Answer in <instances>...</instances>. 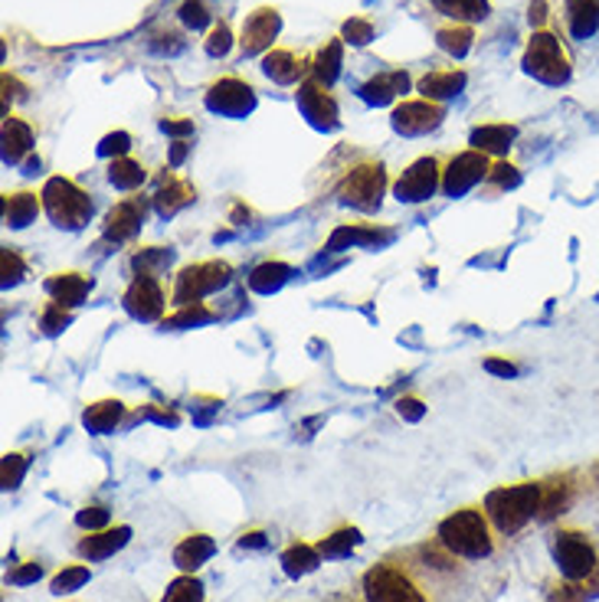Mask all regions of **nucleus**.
Segmentation results:
<instances>
[{"label": "nucleus", "mask_w": 599, "mask_h": 602, "mask_svg": "<svg viewBox=\"0 0 599 602\" xmlns=\"http://www.w3.org/2000/svg\"><path fill=\"white\" fill-rule=\"evenodd\" d=\"M495 524L488 521L481 504H466L439 521L436 540L456 557V560H485L495 553Z\"/></svg>", "instance_id": "1"}, {"label": "nucleus", "mask_w": 599, "mask_h": 602, "mask_svg": "<svg viewBox=\"0 0 599 602\" xmlns=\"http://www.w3.org/2000/svg\"><path fill=\"white\" fill-rule=\"evenodd\" d=\"M364 602H436L429 583L413 570V563L387 557L374 563L361 580Z\"/></svg>", "instance_id": "2"}, {"label": "nucleus", "mask_w": 599, "mask_h": 602, "mask_svg": "<svg viewBox=\"0 0 599 602\" xmlns=\"http://www.w3.org/2000/svg\"><path fill=\"white\" fill-rule=\"evenodd\" d=\"M481 508H485V514H488V521L495 524L498 534H518L544 508V484L540 481L501 484V488L488 491Z\"/></svg>", "instance_id": "3"}, {"label": "nucleus", "mask_w": 599, "mask_h": 602, "mask_svg": "<svg viewBox=\"0 0 599 602\" xmlns=\"http://www.w3.org/2000/svg\"><path fill=\"white\" fill-rule=\"evenodd\" d=\"M521 67L528 75H534L537 82L544 85H567L570 75H573V57L560 37L557 27H544V30H534L528 47H525V57H521Z\"/></svg>", "instance_id": "4"}, {"label": "nucleus", "mask_w": 599, "mask_h": 602, "mask_svg": "<svg viewBox=\"0 0 599 602\" xmlns=\"http://www.w3.org/2000/svg\"><path fill=\"white\" fill-rule=\"evenodd\" d=\"M387 187H390L387 167L377 157H361L344 171L337 184V201L361 213H377L384 206Z\"/></svg>", "instance_id": "5"}, {"label": "nucleus", "mask_w": 599, "mask_h": 602, "mask_svg": "<svg viewBox=\"0 0 599 602\" xmlns=\"http://www.w3.org/2000/svg\"><path fill=\"white\" fill-rule=\"evenodd\" d=\"M40 197H43V213L60 229H82L92 220V210H95L92 194H85L72 177H63V174L50 177L43 184Z\"/></svg>", "instance_id": "6"}, {"label": "nucleus", "mask_w": 599, "mask_h": 602, "mask_svg": "<svg viewBox=\"0 0 599 602\" xmlns=\"http://www.w3.org/2000/svg\"><path fill=\"white\" fill-rule=\"evenodd\" d=\"M233 278V266L223 259H203L194 266H184L177 272L174 285H171V305L174 308H187V305H200L206 295L226 288Z\"/></svg>", "instance_id": "7"}, {"label": "nucleus", "mask_w": 599, "mask_h": 602, "mask_svg": "<svg viewBox=\"0 0 599 602\" xmlns=\"http://www.w3.org/2000/svg\"><path fill=\"white\" fill-rule=\"evenodd\" d=\"M550 553L560 567V573L573 583L580 580H590L599 570V550L597 543L583 531H573V528H560L550 537Z\"/></svg>", "instance_id": "8"}, {"label": "nucleus", "mask_w": 599, "mask_h": 602, "mask_svg": "<svg viewBox=\"0 0 599 602\" xmlns=\"http://www.w3.org/2000/svg\"><path fill=\"white\" fill-rule=\"evenodd\" d=\"M256 102H260L256 89L240 75H223V79L210 82L206 92H203L206 112H213L220 119H246V115L256 112Z\"/></svg>", "instance_id": "9"}, {"label": "nucleus", "mask_w": 599, "mask_h": 602, "mask_svg": "<svg viewBox=\"0 0 599 602\" xmlns=\"http://www.w3.org/2000/svg\"><path fill=\"white\" fill-rule=\"evenodd\" d=\"M443 164L446 161L436 154L416 157L406 171H399L394 181V197L399 203H423L436 197V191H443Z\"/></svg>", "instance_id": "10"}, {"label": "nucleus", "mask_w": 599, "mask_h": 602, "mask_svg": "<svg viewBox=\"0 0 599 602\" xmlns=\"http://www.w3.org/2000/svg\"><path fill=\"white\" fill-rule=\"evenodd\" d=\"M491 157L485 151H459L453 157H446L443 164V194L446 197H463L471 187H478L481 181H488V171H491Z\"/></svg>", "instance_id": "11"}, {"label": "nucleus", "mask_w": 599, "mask_h": 602, "mask_svg": "<svg viewBox=\"0 0 599 602\" xmlns=\"http://www.w3.org/2000/svg\"><path fill=\"white\" fill-rule=\"evenodd\" d=\"M446 119V109L443 102H433V99H399L390 112V125L394 132L403 137H419V134L436 132Z\"/></svg>", "instance_id": "12"}, {"label": "nucleus", "mask_w": 599, "mask_h": 602, "mask_svg": "<svg viewBox=\"0 0 599 602\" xmlns=\"http://www.w3.org/2000/svg\"><path fill=\"white\" fill-rule=\"evenodd\" d=\"M125 312L132 315L134 322H161L164 308H167V292L164 282L154 275H134L132 285L122 295Z\"/></svg>", "instance_id": "13"}, {"label": "nucleus", "mask_w": 599, "mask_h": 602, "mask_svg": "<svg viewBox=\"0 0 599 602\" xmlns=\"http://www.w3.org/2000/svg\"><path fill=\"white\" fill-rule=\"evenodd\" d=\"M278 30H282V13L275 7H256L253 13H246L243 30H240L243 57H266L275 47Z\"/></svg>", "instance_id": "14"}, {"label": "nucleus", "mask_w": 599, "mask_h": 602, "mask_svg": "<svg viewBox=\"0 0 599 602\" xmlns=\"http://www.w3.org/2000/svg\"><path fill=\"white\" fill-rule=\"evenodd\" d=\"M295 102L302 109V115L315 125V129H337V102L332 95V85L318 82V79H302Z\"/></svg>", "instance_id": "15"}, {"label": "nucleus", "mask_w": 599, "mask_h": 602, "mask_svg": "<svg viewBox=\"0 0 599 602\" xmlns=\"http://www.w3.org/2000/svg\"><path fill=\"white\" fill-rule=\"evenodd\" d=\"M148 201H151V197L134 194V197H125V201L115 203V206L105 213V220H102L105 239H112V243H129V239H134V236L141 233V226H144Z\"/></svg>", "instance_id": "16"}, {"label": "nucleus", "mask_w": 599, "mask_h": 602, "mask_svg": "<svg viewBox=\"0 0 599 602\" xmlns=\"http://www.w3.org/2000/svg\"><path fill=\"white\" fill-rule=\"evenodd\" d=\"M197 201V187L191 184V181H184L181 174H174V171H167V174H161L158 177V187H154V194H151V203H154V210H158V216H177L184 206H191V203Z\"/></svg>", "instance_id": "17"}, {"label": "nucleus", "mask_w": 599, "mask_h": 602, "mask_svg": "<svg viewBox=\"0 0 599 602\" xmlns=\"http://www.w3.org/2000/svg\"><path fill=\"white\" fill-rule=\"evenodd\" d=\"M263 72L278 85H295L308 79V57H298L295 50H285V47H272L263 57Z\"/></svg>", "instance_id": "18"}, {"label": "nucleus", "mask_w": 599, "mask_h": 602, "mask_svg": "<svg viewBox=\"0 0 599 602\" xmlns=\"http://www.w3.org/2000/svg\"><path fill=\"white\" fill-rule=\"evenodd\" d=\"M43 288H47V295H50L53 302H60L63 308H75V305L85 302V295L95 288V282H92L85 272H53V275L43 282Z\"/></svg>", "instance_id": "19"}, {"label": "nucleus", "mask_w": 599, "mask_h": 602, "mask_svg": "<svg viewBox=\"0 0 599 602\" xmlns=\"http://www.w3.org/2000/svg\"><path fill=\"white\" fill-rule=\"evenodd\" d=\"M409 89V75L403 69H387V72H377L370 82L361 85V99L367 105H390L399 102Z\"/></svg>", "instance_id": "20"}, {"label": "nucleus", "mask_w": 599, "mask_h": 602, "mask_svg": "<svg viewBox=\"0 0 599 602\" xmlns=\"http://www.w3.org/2000/svg\"><path fill=\"white\" fill-rule=\"evenodd\" d=\"M515 137H518L515 125H508V122H488V125H475V129H471L468 144H471L475 151H485L488 157H501V154L511 151Z\"/></svg>", "instance_id": "21"}, {"label": "nucleus", "mask_w": 599, "mask_h": 602, "mask_svg": "<svg viewBox=\"0 0 599 602\" xmlns=\"http://www.w3.org/2000/svg\"><path fill=\"white\" fill-rule=\"evenodd\" d=\"M468 75L463 69H433V72H426L419 82H416V89H419V95L423 99H433V102H446V99H453V95H459L463 89H466Z\"/></svg>", "instance_id": "22"}, {"label": "nucleus", "mask_w": 599, "mask_h": 602, "mask_svg": "<svg viewBox=\"0 0 599 602\" xmlns=\"http://www.w3.org/2000/svg\"><path fill=\"white\" fill-rule=\"evenodd\" d=\"M564 30L573 40H590L599 30V0H564Z\"/></svg>", "instance_id": "23"}, {"label": "nucleus", "mask_w": 599, "mask_h": 602, "mask_svg": "<svg viewBox=\"0 0 599 602\" xmlns=\"http://www.w3.org/2000/svg\"><path fill=\"white\" fill-rule=\"evenodd\" d=\"M132 537V528L119 524V528H102V531H89V534L79 540V557L85 560H105L112 557L115 550H122Z\"/></svg>", "instance_id": "24"}, {"label": "nucleus", "mask_w": 599, "mask_h": 602, "mask_svg": "<svg viewBox=\"0 0 599 602\" xmlns=\"http://www.w3.org/2000/svg\"><path fill=\"white\" fill-rule=\"evenodd\" d=\"M43 210V197L37 191H7L3 194V223L10 229L30 226Z\"/></svg>", "instance_id": "25"}, {"label": "nucleus", "mask_w": 599, "mask_h": 602, "mask_svg": "<svg viewBox=\"0 0 599 602\" xmlns=\"http://www.w3.org/2000/svg\"><path fill=\"white\" fill-rule=\"evenodd\" d=\"M33 151V125L7 115L3 119V164H20Z\"/></svg>", "instance_id": "26"}, {"label": "nucleus", "mask_w": 599, "mask_h": 602, "mask_svg": "<svg viewBox=\"0 0 599 602\" xmlns=\"http://www.w3.org/2000/svg\"><path fill=\"white\" fill-rule=\"evenodd\" d=\"M341 43H344L341 37L328 40L315 57H308V75H312V79L332 85L334 79L341 75V63H344V47H341Z\"/></svg>", "instance_id": "27"}, {"label": "nucleus", "mask_w": 599, "mask_h": 602, "mask_svg": "<svg viewBox=\"0 0 599 602\" xmlns=\"http://www.w3.org/2000/svg\"><path fill=\"white\" fill-rule=\"evenodd\" d=\"M436 47L443 53H449L453 60L468 57V50L475 47V27L471 23H443L436 30Z\"/></svg>", "instance_id": "28"}, {"label": "nucleus", "mask_w": 599, "mask_h": 602, "mask_svg": "<svg viewBox=\"0 0 599 602\" xmlns=\"http://www.w3.org/2000/svg\"><path fill=\"white\" fill-rule=\"evenodd\" d=\"M436 13H443L449 23H478L491 13L488 0H429Z\"/></svg>", "instance_id": "29"}, {"label": "nucleus", "mask_w": 599, "mask_h": 602, "mask_svg": "<svg viewBox=\"0 0 599 602\" xmlns=\"http://www.w3.org/2000/svg\"><path fill=\"white\" fill-rule=\"evenodd\" d=\"M125 416V402L122 400H99L92 402L85 412H82V422L92 429V432H112Z\"/></svg>", "instance_id": "30"}, {"label": "nucleus", "mask_w": 599, "mask_h": 602, "mask_svg": "<svg viewBox=\"0 0 599 602\" xmlns=\"http://www.w3.org/2000/svg\"><path fill=\"white\" fill-rule=\"evenodd\" d=\"M148 181V167L134 157H115L109 164V184L115 191H138Z\"/></svg>", "instance_id": "31"}, {"label": "nucleus", "mask_w": 599, "mask_h": 602, "mask_svg": "<svg viewBox=\"0 0 599 602\" xmlns=\"http://www.w3.org/2000/svg\"><path fill=\"white\" fill-rule=\"evenodd\" d=\"M292 275H295V268L288 266V263H263V266H256L250 272V288L260 292V295H272V292H278Z\"/></svg>", "instance_id": "32"}, {"label": "nucleus", "mask_w": 599, "mask_h": 602, "mask_svg": "<svg viewBox=\"0 0 599 602\" xmlns=\"http://www.w3.org/2000/svg\"><path fill=\"white\" fill-rule=\"evenodd\" d=\"M318 563H322V550L312 547V543H292V547L282 553V570H285L288 577H305V573H312Z\"/></svg>", "instance_id": "33"}, {"label": "nucleus", "mask_w": 599, "mask_h": 602, "mask_svg": "<svg viewBox=\"0 0 599 602\" xmlns=\"http://www.w3.org/2000/svg\"><path fill=\"white\" fill-rule=\"evenodd\" d=\"M210 553H213V540H210V537L187 534L177 543V550H174V563H177L181 570H197Z\"/></svg>", "instance_id": "34"}, {"label": "nucleus", "mask_w": 599, "mask_h": 602, "mask_svg": "<svg viewBox=\"0 0 599 602\" xmlns=\"http://www.w3.org/2000/svg\"><path fill=\"white\" fill-rule=\"evenodd\" d=\"M174 263V249L171 246H144L132 256L134 275H154L161 278V272Z\"/></svg>", "instance_id": "35"}, {"label": "nucleus", "mask_w": 599, "mask_h": 602, "mask_svg": "<svg viewBox=\"0 0 599 602\" xmlns=\"http://www.w3.org/2000/svg\"><path fill=\"white\" fill-rule=\"evenodd\" d=\"M203 50H206V57H213V60H223V57L233 50V30H230L226 20H216V23L206 30Z\"/></svg>", "instance_id": "36"}, {"label": "nucleus", "mask_w": 599, "mask_h": 602, "mask_svg": "<svg viewBox=\"0 0 599 602\" xmlns=\"http://www.w3.org/2000/svg\"><path fill=\"white\" fill-rule=\"evenodd\" d=\"M177 17H181V23H184L187 30H203V27H213V23H216L213 13H210V7H206V0H184V3L177 7Z\"/></svg>", "instance_id": "37"}, {"label": "nucleus", "mask_w": 599, "mask_h": 602, "mask_svg": "<svg viewBox=\"0 0 599 602\" xmlns=\"http://www.w3.org/2000/svg\"><path fill=\"white\" fill-rule=\"evenodd\" d=\"M72 322V315H69V308H63L60 302H47L43 305V312H40V328H43V335H60V331H67V325Z\"/></svg>", "instance_id": "38"}, {"label": "nucleus", "mask_w": 599, "mask_h": 602, "mask_svg": "<svg viewBox=\"0 0 599 602\" xmlns=\"http://www.w3.org/2000/svg\"><path fill=\"white\" fill-rule=\"evenodd\" d=\"M341 40L351 43V47H367L374 40V23L367 17H351L344 27H341Z\"/></svg>", "instance_id": "39"}, {"label": "nucleus", "mask_w": 599, "mask_h": 602, "mask_svg": "<svg viewBox=\"0 0 599 602\" xmlns=\"http://www.w3.org/2000/svg\"><path fill=\"white\" fill-rule=\"evenodd\" d=\"M488 184H491V187H498V191L518 187V184H521V171H518L511 161L498 157V161L491 164V171H488Z\"/></svg>", "instance_id": "40"}, {"label": "nucleus", "mask_w": 599, "mask_h": 602, "mask_svg": "<svg viewBox=\"0 0 599 602\" xmlns=\"http://www.w3.org/2000/svg\"><path fill=\"white\" fill-rule=\"evenodd\" d=\"M161 602H203V586L194 577H181L167 586L164 600Z\"/></svg>", "instance_id": "41"}, {"label": "nucleus", "mask_w": 599, "mask_h": 602, "mask_svg": "<svg viewBox=\"0 0 599 602\" xmlns=\"http://www.w3.org/2000/svg\"><path fill=\"white\" fill-rule=\"evenodd\" d=\"M357 540H361L357 528H341V531H334L332 537H325V540L318 543V550H322L325 557H341V553H347Z\"/></svg>", "instance_id": "42"}, {"label": "nucleus", "mask_w": 599, "mask_h": 602, "mask_svg": "<svg viewBox=\"0 0 599 602\" xmlns=\"http://www.w3.org/2000/svg\"><path fill=\"white\" fill-rule=\"evenodd\" d=\"M0 259H3V288H10V285H17V282H23V278H27V263L20 259V253H17V249L3 246Z\"/></svg>", "instance_id": "43"}, {"label": "nucleus", "mask_w": 599, "mask_h": 602, "mask_svg": "<svg viewBox=\"0 0 599 602\" xmlns=\"http://www.w3.org/2000/svg\"><path fill=\"white\" fill-rule=\"evenodd\" d=\"M89 580V567L75 563V567H67L53 577V593H72L75 586H82Z\"/></svg>", "instance_id": "44"}, {"label": "nucleus", "mask_w": 599, "mask_h": 602, "mask_svg": "<svg viewBox=\"0 0 599 602\" xmlns=\"http://www.w3.org/2000/svg\"><path fill=\"white\" fill-rule=\"evenodd\" d=\"M129 147H132V134L115 132V134H105V137H102V144H99V154L115 161V157H129Z\"/></svg>", "instance_id": "45"}, {"label": "nucleus", "mask_w": 599, "mask_h": 602, "mask_svg": "<svg viewBox=\"0 0 599 602\" xmlns=\"http://www.w3.org/2000/svg\"><path fill=\"white\" fill-rule=\"evenodd\" d=\"M75 521H79V528L95 531V528H105L112 521V514H109V508H82Z\"/></svg>", "instance_id": "46"}, {"label": "nucleus", "mask_w": 599, "mask_h": 602, "mask_svg": "<svg viewBox=\"0 0 599 602\" xmlns=\"http://www.w3.org/2000/svg\"><path fill=\"white\" fill-rule=\"evenodd\" d=\"M161 129L167 134H174V141H184V137L194 134V122H191V119H164Z\"/></svg>", "instance_id": "47"}, {"label": "nucleus", "mask_w": 599, "mask_h": 602, "mask_svg": "<svg viewBox=\"0 0 599 602\" xmlns=\"http://www.w3.org/2000/svg\"><path fill=\"white\" fill-rule=\"evenodd\" d=\"M397 412L416 422V419H423V412H426V402L419 400V397H399Z\"/></svg>", "instance_id": "48"}, {"label": "nucleus", "mask_w": 599, "mask_h": 602, "mask_svg": "<svg viewBox=\"0 0 599 602\" xmlns=\"http://www.w3.org/2000/svg\"><path fill=\"white\" fill-rule=\"evenodd\" d=\"M485 370L495 374V377H518V367L511 360H501V357H485Z\"/></svg>", "instance_id": "49"}, {"label": "nucleus", "mask_w": 599, "mask_h": 602, "mask_svg": "<svg viewBox=\"0 0 599 602\" xmlns=\"http://www.w3.org/2000/svg\"><path fill=\"white\" fill-rule=\"evenodd\" d=\"M531 27L534 30H544V27H550L547 20H550V13H547V0H531Z\"/></svg>", "instance_id": "50"}]
</instances>
